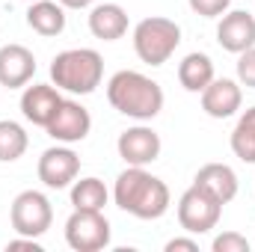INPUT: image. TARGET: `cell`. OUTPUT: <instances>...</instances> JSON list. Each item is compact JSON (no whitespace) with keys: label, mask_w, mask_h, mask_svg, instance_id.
I'll list each match as a JSON object with an SVG mask.
<instances>
[{"label":"cell","mask_w":255,"mask_h":252,"mask_svg":"<svg viewBox=\"0 0 255 252\" xmlns=\"http://www.w3.org/2000/svg\"><path fill=\"white\" fill-rule=\"evenodd\" d=\"M107 101L116 113L136 122H148L163 110V89L157 80L145 77L142 71H116L107 80Z\"/></svg>","instance_id":"7a4b0ae2"},{"label":"cell","mask_w":255,"mask_h":252,"mask_svg":"<svg viewBox=\"0 0 255 252\" xmlns=\"http://www.w3.org/2000/svg\"><path fill=\"white\" fill-rule=\"evenodd\" d=\"M196 187H202L208 196H214L220 205H229L238 190H241V181H238V172L229 166V163H205L196 178H193Z\"/></svg>","instance_id":"9a60e30c"},{"label":"cell","mask_w":255,"mask_h":252,"mask_svg":"<svg viewBox=\"0 0 255 252\" xmlns=\"http://www.w3.org/2000/svg\"><path fill=\"white\" fill-rule=\"evenodd\" d=\"M65 9H86V6H92L95 0H60Z\"/></svg>","instance_id":"4316f807"},{"label":"cell","mask_w":255,"mask_h":252,"mask_svg":"<svg viewBox=\"0 0 255 252\" xmlns=\"http://www.w3.org/2000/svg\"><path fill=\"white\" fill-rule=\"evenodd\" d=\"M36 74V57L24 45H3L0 48V86L24 89Z\"/></svg>","instance_id":"5bb4252c"},{"label":"cell","mask_w":255,"mask_h":252,"mask_svg":"<svg viewBox=\"0 0 255 252\" xmlns=\"http://www.w3.org/2000/svg\"><path fill=\"white\" fill-rule=\"evenodd\" d=\"M36 172H39V181H42L45 187L63 190V187H68V184H74V178H77V172H80V157H77V151H71L65 142L63 145H54V148L42 151Z\"/></svg>","instance_id":"ba28073f"},{"label":"cell","mask_w":255,"mask_h":252,"mask_svg":"<svg viewBox=\"0 0 255 252\" xmlns=\"http://www.w3.org/2000/svg\"><path fill=\"white\" fill-rule=\"evenodd\" d=\"M211 250L214 252H250V241L244 235H238V232H223V235L214 238Z\"/></svg>","instance_id":"7402d4cb"},{"label":"cell","mask_w":255,"mask_h":252,"mask_svg":"<svg viewBox=\"0 0 255 252\" xmlns=\"http://www.w3.org/2000/svg\"><path fill=\"white\" fill-rule=\"evenodd\" d=\"M199 95H202V110L211 119H229V116H235L241 110V101H244L241 83L229 80V77H214Z\"/></svg>","instance_id":"4fadbf2b"},{"label":"cell","mask_w":255,"mask_h":252,"mask_svg":"<svg viewBox=\"0 0 255 252\" xmlns=\"http://www.w3.org/2000/svg\"><path fill=\"white\" fill-rule=\"evenodd\" d=\"M9 223L15 229V235H24V238H42L51 223H54V208H51V199L39 190H21L15 199H12V208H9Z\"/></svg>","instance_id":"5b68a950"},{"label":"cell","mask_w":255,"mask_h":252,"mask_svg":"<svg viewBox=\"0 0 255 252\" xmlns=\"http://www.w3.org/2000/svg\"><path fill=\"white\" fill-rule=\"evenodd\" d=\"M107 199H110V193H107L101 178H95V175H86L80 181L74 178V184H71V205L77 211H104Z\"/></svg>","instance_id":"d6986e66"},{"label":"cell","mask_w":255,"mask_h":252,"mask_svg":"<svg viewBox=\"0 0 255 252\" xmlns=\"http://www.w3.org/2000/svg\"><path fill=\"white\" fill-rule=\"evenodd\" d=\"M181 45V27L172 18L151 15L133 27V51L145 65H163Z\"/></svg>","instance_id":"277c9868"},{"label":"cell","mask_w":255,"mask_h":252,"mask_svg":"<svg viewBox=\"0 0 255 252\" xmlns=\"http://www.w3.org/2000/svg\"><path fill=\"white\" fill-rule=\"evenodd\" d=\"M60 104H63V95L54 83H33V86H24V92H21L24 119L39 127H48L54 113L60 110Z\"/></svg>","instance_id":"7c38bea8"},{"label":"cell","mask_w":255,"mask_h":252,"mask_svg":"<svg viewBox=\"0 0 255 252\" xmlns=\"http://www.w3.org/2000/svg\"><path fill=\"white\" fill-rule=\"evenodd\" d=\"M89 33L101 42H116L128 33V12L119 3H98L89 12Z\"/></svg>","instance_id":"2e32d148"},{"label":"cell","mask_w":255,"mask_h":252,"mask_svg":"<svg viewBox=\"0 0 255 252\" xmlns=\"http://www.w3.org/2000/svg\"><path fill=\"white\" fill-rule=\"evenodd\" d=\"M27 3H33V0H27Z\"/></svg>","instance_id":"83f0119b"},{"label":"cell","mask_w":255,"mask_h":252,"mask_svg":"<svg viewBox=\"0 0 255 252\" xmlns=\"http://www.w3.org/2000/svg\"><path fill=\"white\" fill-rule=\"evenodd\" d=\"M229 142H232V151H235L238 160L255 163V107H250L238 119V125L232 130V139Z\"/></svg>","instance_id":"ffe728a7"},{"label":"cell","mask_w":255,"mask_h":252,"mask_svg":"<svg viewBox=\"0 0 255 252\" xmlns=\"http://www.w3.org/2000/svg\"><path fill=\"white\" fill-rule=\"evenodd\" d=\"M220 214H223V205L196 184L187 187L178 199V223L187 235H205V232L217 229Z\"/></svg>","instance_id":"52a82bcc"},{"label":"cell","mask_w":255,"mask_h":252,"mask_svg":"<svg viewBox=\"0 0 255 252\" xmlns=\"http://www.w3.org/2000/svg\"><path fill=\"white\" fill-rule=\"evenodd\" d=\"M6 250H33V252H42V247H39V241H36V238H24V235H18L15 241H9V244H6Z\"/></svg>","instance_id":"484cf974"},{"label":"cell","mask_w":255,"mask_h":252,"mask_svg":"<svg viewBox=\"0 0 255 252\" xmlns=\"http://www.w3.org/2000/svg\"><path fill=\"white\" fill-rule=\"evenodd\" d=\"M166 252H199V244L193 238H172L166 244Z\"/></svg>","instance_id":"d4e9b609"},{"label":"cell","mask_w":255,"mask_h":252,"mask_svg":"<svg viewBox=\"0 0 255 252\" xmlns=\"http://www.w3.org/2000/svg\"><path fill=\"white\" fill-rule=\"evenodd\" d=\"M214 77H217V74H214V63H211V57L202 54V51H193V54H187V57L178 63V80H181V86H184L187 92H202Z\"/></svg>","instance_id":"ac0fdd59"},{"label":"cell","mask_w":255,"mask_h":252,"mask_svg":"<svg viewBox=\"0 0 255 252\" xmlns=\"http://www.w3.org/2000/svg\"><path fill=\"white\" fill-rule=\"evenodd\" d=\"M187 3H190L193 12L202 15V18H220L232 6V0H187Z\"/></svg>","instance_id":"cb8c5ba5"},{"label":"cell","mask_w":255,"mask_h":252,"mask_svg":"<svg viewBox=\"0 0 255 252\" xmlns=\"http://www.w3.org/2000/svg\"><path fill=\"white\" fill-rule=\"evenodd\" d=\"M113 199L125 214L136 217V220H160L172 202L169 187L157 175L145 172V166H128L116 178Z\"/></svg>","instance_id":"6da1fadb"},{"label":"cell","mask_w":255,"mask_h":252,"mask_svg":"<svg viewBox=\"0 0 255 252\" xmlns=\"http://www.w3.org/2000/svg\"><path fill=\"white\" fill-rule=\"evenodd\" d=\"M30 145V136L27 130L12 122V119H0V163H12L18 160Z\"/></svg>","instance_id":"44dd1931"},{"label":"cell","mask_w":255,"mask_h":252,"mask_svg":"<svg viewBox=\"0 0 255 252\" xmlns=\"http://www.w3.org/2000/svg\"><path fill=\"white\" fill-rule=\"evenodd\" d=\"M65 244L74 252H98L110 247V220L104 211H71L65 220Z\"/></svg>","instance_id":"8992f818"},{"label":"cell","mask_w":255,"mask_h":252,"mask_svg":"<svg viewBox=\"0 0 255 252\" xmlns=\"http://www.w3.org/2000/svg\"><path fill=\"white\" fill-rule=\"evenodd\" d=\"M217 42L229 54H244L247 48H253L255 45V15H250L247 9H232V12L220 15Z\"/></svg>","instance_id":"8fae6325"},{"label":"cell","mask_w":255,"mask_h":252,"mask_svg":"<svg viewBox=\"0 0 255 252\" xmlns=\"http://www.w3.org/2000/svg\"><path fill=\"white\" fill-rule=\"evenodd\" d=\"M27 27L45 39L60 36L65 30V6L60 0H33L27 9Z\"/></svg>","instance_id":"e0dca14e"},{"label":"cell","mask_w":255,"mask_h":252,"mask_svg":"<svg viewBox=\"0 0 255 252\" xmlns=\"http://www.w3.org/2000/svg\"><path fill=\"white\" fill-rule=\"evenodd\" d=\"M116 148H119V157L125 160L128 166H148V163H154L160 157L163 142H160V133L154 127L136 125L119 133Z\"/></svg>","instance_id":"9c48e42d"},{"label":"cell","mask_w":255,"mask_h":252,"mask_svg":"<svg viewBox=\"0 0 255 252\" xmlns=\"http://www.w3.org/2000/svg\"><path fill=\"white\" fill-rule=\"evenodd\" d=\"M238 80L241 86L255 89V45L247 48L244 54H238Z\"/></svg>","instance_id":"603a6c76"},{"label":"cell","mask_w":255,"mask_h":252,"mask_svg":"<svg viewBox=\"0 0 255 252\" xmlns=\"http://www.w3.org/2000/svg\"><path fill=\"white\" fill-rule=\"evenodd\" d=\"M104 77V60L92 48H68L54 57L51 63V80L57 89L71 95H89L101 86Z\"/></svg>","instance_id":"3957f363"},{"label":"cell","mask_w":255,"mask_h":252,"mask_svg":"<svg viewBox=\"0 0 255 252\" xmlns=\"http://www.w3.org/2000/svg\"><path fill=\"white\" fill-rule=\"evenodd\" d=\"M45 130H48L51 139L71 145V142H80V139L89 136V130H92V116H89V110H86L80 101L63 98L60 110L54 113V119L48 122Z\"/></svg>","instance_id":"30bf717a"}]
</instances>
